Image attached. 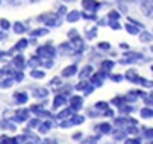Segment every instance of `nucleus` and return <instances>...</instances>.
<instances>
[{"instance_id": "nucleus-43", "label": "nucleus", "mask_w": 153, "mask_h": 144, "mask_svg": "<svg viewBox=\"0 0 153 144\" xmlns=\"http://www.w3.org/2000/svg\"><path fill=\"white\" fill-rule=\"evenodd\" d=\"M36 126H39V120H38V119H33V120H29V127H36Z\"/></svg>"}, {"instance_id": "nucleus-46", "label": "nucleus", "mask_w": 153, "mask_h": 144, "mask_svg": "<svg viewBox=\"0 0 153 144\" xmlns=\"http://www.w3.org/2000/svg\"><path fill=\"white\" fill-rule=\"evenodd\" d=\"M5 39H7V34H5V31L2 29V31H0V41H5Z\"/></svg>"}, {"instance_id": "nucleus-42", "label": "nucleus", "mask_w": 153, "mask_h": 144, "mask_svg": "<svg viewBox=\"0 0 153 144\" xmlns=\"http://www.w3.org/2000/svg\"><path fill=\"white\" fill-rule=\"evenodd\" d=\"M78 36V32H76V29H71L70 32H68V39H73V37H76Z\"/></svg>"}, {"instance_id": "nucleus-55", "label": "nucleus", "mask_w": 153, "mask_h": 144, "mask_svg": "<svg viewBox=\"0 0 153 144\" xmlns=\"http://www.w3.org/2000/svg\"><path fill=\"white\" fill-rule=\"evenodd\" d=\"M152 71H153V66H152Z\"/></svg>"}, {"instance_id": "nucleus-20", "label": "nucleus", "mask_w": 153, "mask_h": 144, "mask_svg": "<svg viewBox=\"0 0 153 144\" xmlns=\"http://www.w3.org/2000/svg\"><path fill=\"white\" fill-rule=\"evenodd\" d=\"M75 73H76V66L71 65V66H66L65 70H63V76H73Z\"/></svg>"}, {"instance_id": "nucleus-17", "label": "nucleus", "mask_w": 153, "mask_h": 144, "mask_svg": "<svg viewBox=\"0 0 153 144\" xmlns=\"http://www.w3.org/2000/svg\"><path fill=\"white\" fill-rule=\"evenodd\" d=\"M82 17H83V19H87V21H97V12L83 10V12H82Z\"/></svg>"}, {"instance_id": "nucleus-7", "label": "nucleus", "mask_w": 153, "mask_h": 144, "mask_svg": "<svg viewBox=\"0 0 153 144\" xmlns=\"http://www.w3.org/2000/svg\"><path fill=\"white\" fill-rule=\"evenodd\" d=\"M31 43V41H27V39H21L19 43H17L14 48H12L10 51H9V54H14V53H17V51H22V49H26L27 48V44Z\"/></svg>"}, {"instance_id": "nucleus-53", "label": "nucleus", "mask_w": 153, "mask_h": 144, "mask_svg": "<svg viewBox=\"0 0 153 144\" xmlns=\"http://www.w3.org/2000/svg\"><path fill=\"white\" fill-rule=\"evenodd\" d=\"M0 5H2V0H0Z\"/></svg>"}, {"instance_id": "nucleus-31", "label": "nucleus", "mask_w": 153, "mask_h": 144, "mask_svg": "<svg viewBox=\"0 0 153 144\" xmlns=\"http://www.w3.org/2000/svg\"><path fill=\"white\" fill-rule=\"evenodd\" d=\"M112 66H114V63H112V61H104V63H102V70H104V71H111Z\"/></svg>"}, {"instance_id": "nucleus-21", "label": "nucleus", "mask_w": 153, "mask_h": 144, "mask_svg": "<svg viewBox=\"0 0 153 144\" xmlns=\"http://www.w3.org/2000/svg\"><path fill=\"white\" fill-rule=\"evenodd\" d=\"M97 36V27H87L85 29V37L87 39H94Z\"/></svg>"}, {"instance_id": "nucleus-6", "label": "nucleus", "mask_w": 153, "mask_h": 144, "mask_svg": "<svg viewBox=\"0 0 153 144\" xmlns=\"http://www.w3.org/2000/svg\"><path fill=\"white\" fill-rule=\"evenodd\" d=\"M124 29H126V32L131 34V36H140V32L143 31L140 26H136V24H133V22H128V24L124 26Z\"/></svg>"}, {"instance_id": "nucleus-1", "label": "nucleus", "mask_w": 153, "mask_h": 144, "mask_svg": "<svg viewBox=\"0 0 153 144\" xmlns=\"http://www.w3.org/2000/svg\"><path fill=\"white\" fill-rule=\"evenodd\" d=\"M61 15H58V14H53V12H46V14H41V15L38 17L39 22H43L46 27H60L61 26Z\"/></svg>"}, {"instance_id": "nucleus-39", "label": "nucleus", "mask_w": 153, "mask_h": 144, "mask_svg": "<svg viewBox=\"0 0 153 144\" xmlns=\"http://www.w3.org/2000/svg\"><path fill=\"white\" fill-rule=\"evenodd\" d=\"M49 85H51V87H60V85H61V80H60V78H53V80L49 82Z\"/></svg>"}, {"instance_id": "nucleus-54", "label": "nucleus", "mask_w": 153, "mask_h": 144, "mask_svg": "<svg viewBox=\"0 0 153 144\" xmlns=\"http://www.w3.org/2000/svg\"><path fill=\"white\" fill-rule=\"evenodd\" d=\"M63 2H68V0H63Z\"/></svg>"}, {"instance_id": "nucleus-25", "label": "nucleus", "mask_w": 153, "mask_h": 144, "mask_svg": "<svg viewBox=\"0 0 153 144\" xmlns=\"http://www.w3.org/2000/svg\"><path fill=\"white\" fill-rule=\"evenodd\" d=\"M133 110H134V107L133 105H126V104H123V105L119 107L121 114H129V112H133Z\"/></svg>"}, {"instance_id": "nucleus-22", "label": "nucleus", "mask_w": 153, "mask_h": 144, "mask_svg": "<svg viewBox=\"0 0 153 144\" xmlns=\"http://www.w3.org/2000/svg\"><path fill=\"white\" fill-rule=\"evenodd\" d=\"M136 78H138V73H136L134 68H131L129 71L126 73V80H129V82H133V83H134V80H136Z\"/></svg>"}, {"instance_id": "nucleus-29", "label": "nucleus", "mask_w": 153, "mask_h": 144, "mask_svg": "<svg viewBox=\"0 0 153 144\" xmlns=\"http://www.w3.org/2000/svg\"><path fill=\"white\" fill-rule=\"evenodd\" d=\"M0 27L4 29V31H9V29L12 27V24L7 21V19H0Z\"/></svg>"}, {"instance_id": "nucleus-2", "label": "nucleus", "mask_w": 153, "mask_h": 144, "mask_svg": "<svg viewBox=\"0 0 153 144\" xmlns=\"http://www.w3.org/2000/svg\"><path fill=\"white\" fill-rule=\"evenodd\" d=\"M100 7H104V4H102V2H99V0H82V9H83V10L99 12Z\"/></svg>"}, {"instance_id": "nucleus-36", "label": "nucleus", "mask_w": 153, "mask_h": 144, "mask_svg": "<svg viewBox=\"0 0 153 144\" xmlns=\"http://www.w3.org/2000/svg\"><path fill=\"white\" fill-rule=\"evenodd\" d=\"M124 144H141V139L140 137H133V139H126Z\"/></svg>"}, {"instance_id": "nucleus-30", "label": "nucleus", "mask_w": 153, "mask_h": 144, "mask_svg": "<svg viewBox=\"0 0 153 144\" xmlns=\"http://www.w3.org/2000/svg\"><path fill=\"white\" fill-rule=\"evenodd\" d=\"M117 9H119L121 14H128V7H126V2H119V0H117Z\"/></svg>"}, {"instance_id": "nucleus-33", "label": "nucleus", "mask_w": 153, "mask_h": 144, "mask_svg": "<svg viewBox=\"0 0 153 144\" xmlns=\"http://www.w3.org/2000/svg\"><path fill=\"white\" fill-rule=\"evenodd\" d=\"M143 100L146 102V105L153 107V95H143Z\"/></svg>"}, {"instance_id": "nucleus-15", "label": "nucleus", "mask_w": 153, "mask_h": 144, "mask_svg": "<svg viewBox=\"0 0 153 144\" xmlns=\"http://www.w3.org/2000/svg\"><path fill=\"white\" fill-rule=\"evenodd\" d=\"M141 117L143 119H152L153 117V107H145V109H141Z\"/></svg>"}, {"instance_id": "nucleus-10", "label": "nucleus", "mask_w": 153, "mask_h": 144, "mask_svg": "<svg viewBox=\"0 0 153 144\" xmlns=\"http://www.w3.org/2000/svg\"><path fill=\"white\" fill-rule=\"evenodd\" d=\"M70 104H71V110L73 112L80 110V109H82V97H71Z\"/></svg>"}, {"instance_id": "nucleus-37", "label": "nucleus", "mask_w": 153, "mask_h": 144, "mask_svg": "<svg viewBox=\"0 0 153 144\" xmlns=\"http://www.w3.org/2000/svg\"><path fill=\"white\" fill-rule=\"evenodd\" d=\"M31 76H33V78H43L44 73L43 71H38V70H34V71H31Z\"/></svg>"}, {"instance_id": "nucleus-27", "label": "nucleus", "mask_w": 153, "mask_h": 144, "mask_svg": "<svg viewBox=\"0 0 153 144\" xmlns=\"http://www.w3.org/2000/svg\"><path fill=\"white\" fill-rule=\"evenodd\" d=\"M29 117V112L27 110H19L16 115V120H24V119H27Z\"/></svg>"}, {"instance_id": "nucleus-41", "label": "nucleus", "mask_w": 153, "mask_h": 144, "mask_svg": "<svg viewBox=\"0 0 153 144\" xmlns=\"http://www.w3.org/2000/svg\"><path fill=\"white\" fill-rule=\"evenodd\" d=\"M70 115H71V112H70V110H63L58 117H60V119H66V117H70Z\"/></svg>"}, {"instance_id": "nucleus-49", "label": "nucleus", "mask_w": 153, "mask_h": 144, "mask_svg": "<svg viewBox=\"0 0 153 144\" xmlns=\"http://www.w3.org/2000/svg\"><path fill=\"white\" fill-rule=\"evenodd\" d=\"M82 137V134L80 132H76V134H73V139H76V141H78V139Z\"/></svg>"}, {"instance_id": "nucleus-48", "label": "nucleus", "mask_w": 153, "mask_h": 144, "mask_svg": "<svg viewBox=\"0 0 153 144\" xmlns=\"http://www.w3.org/2000/svg\"><path fill=\"white\" fill-rule=\"evenodd\" d=\"M7 54H9V53H0V61H4V60H5Z\"/></svg>"}, {"instance_id": "nucleus-18", "label": "nucleus", "mask_w": 153, "mask_h": 144, "mask_svg": "<svg viewBox=\"0 0 153 144\" xmlns=\"http://www.w3.org/2000/svg\"><path fill=\"white\" fill-rule=\"evenodd\" d=\"M16 83V78H5V80H2V83H0V88H9V87H12V85Z\"/></svg>"}, {"instance_id": "nucleus-38", "label": "nucleus", "mask_w": 153, "mask_h": 144, "mask_svg": "<svg viewBox=\"0 0 153 144\" xmlns=\"http://www.w3.org/2000/svg\"><path fill=\"white\" fill-rule=\"evenodd\" d=\"M46 95H48V92H46L44 88H41V90H36V97H41V98H44Z\"/></svg>"}, {"instance_id": "nucleus-32", "label": "nucleus", "mask_w": 153, "mask_h": 144, "mask_svg": "<svg viewBox=\"0 0 153 144\" xmlns=\"http://www.w3.org/2000/svg\"><path fill=\"white\" fill-rule=\"evenodd\" d=\"M0 144H17L16 139H10V137H2L0 139Z\"/></svg>"}, {"instance_id": "nucleus-4", "label": "nucleus", "mask_w": 153, "mask_h": 144, "mask_svg": "<svg viewBox=\"0 0 153 144\" xmlns=\"http://www.w3.org/2000/svg\"><path fill=\"white\" fill-rule=\"evenodd\" d=\"M140 9H141L143 15L145 17H153V0H141V4H140Z\"/></svg>"}, {"instance_id": "nucleus-9", "label": "nucleus", "mask_w": 153, "mask_h": 144, "mask_svg": "<svg viewBox=\"0 0 153 144\" xmlns=\"http://www.w3.org/2000/svg\"><path fill=\"white\" fill-rule=\"evenodd\" d=\"M65 17H66V21H68V22H76V21H80V17H82V12H78V10H70Z\"/></svg>"}, {"instance_id": "nucleus-24", "label": "nucleus", "mask_w": 153, "mask_h": 144, "mask_svg": "<svg viewBox=\"0 0 153 144\" xmlns=\"http://www.w3.org/2000/svg\"><path fill=\"white\" fill-rule=\"evenodd\" d=\"M51 126H53V124H51V120H46V122H44V124H41V126H39V132H41V134L48 132V131H49V127H51Z\"/></svg>"}, {"instance_id": "nucleus-19", "label": "nucleus", "mask_w": 153, "mask_h": 144, "mask_svg": "<svg viewBox=\"0 0 153 144\" xmlns=\"http://www.w3.org/2000/svg\"><path fill=\"white\" fill-rule=\"evenodd\" d=\"M46 34H48V29H46V27H39V29L31 31V36H33V37H38V36H46Z\"/></svg>"}, {"instance_id": "nucleus-26", "label": "nucleus", "mask_w": 153, "mask_h": 144, "mask_svg": "<svg viewBox=\"0 0 153 144\" xmlns=\"http://www.w3.org/2000/svg\"><path fill=\"white\" fill-rule=\"evenodd\" d=\"M92 71H94V68H92V66H85L82 71H80V78H87L88 75H92Z\"/></svg>"}, {"instance_id": "nucleus-14", "label": "nucleus", "mask_w": 153, "mask_h": 144, "mask_svg": "<svg viewBox=\"0 0 153 144\" xmlns=\"http://www.w3.org/2000/svg\"><path fill=\"white\" fill-rule=\"evenodd\" d=\"M76 90H83V92H85V95H88L90 93V92H92V87H90V85L87 83V82H80V83L76 85Z\"/></svg>"}, {"instance_id": "nucleus-5", "label": "nucleus", "mask_w": 153, "mask_h": 144, "mask_svg": "<svg viewBox=\"0 0 153 144\" xmlns=\"http://www.w3.org/2000/svg\"><path fill=\"white\" fill-rule=\"evenodd\" d=\"M56 53V49L51 46V43H48V44L41 46V48H38V54L41 56V58H44V56H48V58H53Z\"/></svg>"}, {"instance_id": "nucleus-40", "label": "nucleus", "mask_w": 153, "mask_h": 144, "mask_svg": "<svg viewBox=\"0 0 153 144\" xmlns=\"http://www.w3.org/2000/svg\"><path fill=\"white\" fill-rule=\"evenodd\" d=\"M56 14H58V15H66V14H68V12H66V7H58V12H56Z\"/></svg>"}, {"instance_id": "nucleus-23", "label": "nucleus", "mask_w": 153, "mask_h": 144, "mask_svg": "<svg viewBox=\"0 0 153 144\" xmlns=\"http://www.w3.org/2000/svg\"><path fill=\"white\" fill-rule=\"evenodd\" d=\"M14 100H16V104H26V102H27V95L26 93H16Z\"/></svg>"}, {"instance_id": "nucleus-56", "label": "nucleus", "mask_w": 153, "mask_h": 144, "mask_svg": "<svg viewBox=\"0 0 153 144\" xmlns=\"http://www.w3.org/2000/svg\"><path fill=\"white\" fill-rule=\"evenodd\" d=\"M10 2H14V0H10Z\"/></svg>"}, {"instance_id": "nucleus-57", "label": "nucleus", "mask_w": 153, "mask_h": 144, "mask_svg": "<svg viewBox=\"0 0 153 144\" xmlns=\"http://www.w3.org/2000/svg\"><path fill=\"white\" fill-rule=\"evenodd\" d=\"M152 32H153V31H152Z\"/></svg>"}, {"instance_id": "nucleus-11", "label": "nucleus", "mask_w": 153, "mask_h": 144, "mask_svg": "<svg viewBox=\"0 0 153 144\" xmlns=\"http://www.w3.org/2000/svg\"><path fill=\"white\" fill-rule=\"evenodd\" d=\"M14 66L17 68V70H22V68L26 66V61H24V56L22 54H17V56H14Z\"/></svg>"}, {"instance_id": "nucleus-44", "label": "nucleus", "mask_w": 153, "mask_h": 144, "mask_svg": "<svg viewBox=\"0 0 153 144\" xmlns=\"http://www.w3.org/2000/svg\"><path fill=\"white\" fill-rule=\"evenodd\" d=\"M99 48H100V49H109L111 44H109V43H100V44H99Z\"/></svg>"}, {"instance_id": "nucleus-34", "label": "nucleus", "mask_w": 153, "mask_h": 144, "mask_svg": "<svg viewBox=\"0 0 153 144\" xmlns=\"http://www.w3.org/2000/svg\"><path fill=\"white\" fill-rule=\"evenodd\" d=\"M143 134H145V137H148V139H153V129H148V127H145V129H143Z\"/></svg>"}, {"instance_id": "nucleus-3", "label": "nucleus", "mask_w": 153, "mask_h": 144, "mask_svg": "<svg viewBox=\"0 0 153 144\" xmlns=\"http://www.w3.org/2000/svg\"><path fill=\"white\" fill-rule=\"evenodd\" d=\"M70 46H71V51H73V54H80L83 51V41H82V37L80 36H76V37H73V39H70Z\"/></svg>"}, {"instance_id": "nucleus-52", "label": "nucleus", "mask_w": 153, "mask_h": 144, "mask_svg": "<svg viewBox=\"0 0 153 144\" xmlns=\"http://www.w3.org/2000/svg\"><path fill=\"white\" fill-rule=\"evenodd\" d=\"M24 144H33V143H24Z\"/></svg>"}, {"instance_id": "nucleus-50", "label": "nucleus", "mask_w": 153, "mask_h": 144, "mask_svg": "<svg viewBox=\"0 0 153 144\" xmlns=\"http://www.w3.org/2000/svg\"><path fill=\"white\" fill-rule=\"evenodd\" d=\"M119 2H126V4H131V2H136V0H119Z\"/></svg>"}, {"instance_id": "nucleus-12", "label": "nucleus", "mask_w": 153, "mask_h": 144, "mask_svg": "<svg viewBox=\"0 0 153 144\" xmlns=\"http://www.w3.org/2000/svg\"><path fill=\"white\" fill-rule=\"evenodd\" d=\"M12 29H14V32H16V34H24V32H27V27H26V24H24V22H14Z\"/></svg>"}, {"instance_id": "nucleus-28", "label": "nucleus", "mask_w": 153, "mask_h": 144, "mask_svg": "<svg viewBox=\"0 0 153 144\" xmlns=\"http://www.w3.org/2000/svg\"><path fill=\"white\" fill-rule=\"evenodd\" d=\"M99 131H100V132H104V134H109L111 131H112V127H111L109 124H100V126H99Z\"/></svg>"}, {"instance_id": "nucleus-8", "label": "nucleus", "mask_w": 153, "mask_h": 144, "mask_svg": "<svg viewBox=\"0 0 153 144\" xmlns=\"http://www.w3.org/2000/svg\"><path fill=\"white\" fill-rule=\"evenodd\" d=\"M66 102H68V98H66L63 93H58L55 97V100H53V109H58V107H61V105H65Z\"/></svg>"}, {"instance_id": "nucleus-45", "label": "nucleus", "mask_w": 153, "mask_h": 144, "mask_svg": "<svg viewBox=\"0 0 153 144\" xmlns=\"http://www.w3.org/2000/svg\"><path fill=\"white\" fill-rule=\"evenodd\" d=\"M95 107H97V109H107V107H109V105H107L105 102H99V104H97V105H95Z\"/></svg>"}, {"instance_id": "nucleus-47", "label": "nucleus", "mask_w": 153, "mask_h": 144, "mask_svg": "<svg viewBox=\"0 0 153 144\" xmlns=\"http://www.w3.org/2000/svg\"><path fill=\"white\" fill-rule=\"evenodd\" d=\"M112 80H114V82H121V80H123V76H121V75H112Z\"/></svg>"}, {"instance_id": "nucleus-16", "label": "nucleus", "mask_w": 153, "mask_h": 144, "mask_svg": "<svg viewBox=\"0 0 153 144\" xmlns=\"http://www.w3.org/2000/svg\"><path fill=\"white\" fill-rule=\"evenodd\" d=\"M121 15H123V14H121L119 10H109L107 12V19H109V21H119Z\"/></svg>"}, {"instance_id": "nucleus-13", "label": "nucleus", "mask_w": 153, "mask_h": 144, "mask_svg": "<svg viewBox=\"0 0 153 144\" xmlns=\"http://www.w3.org/2000/svg\"><path fill=\"white\" fill-rule=\"evenodd\" d=\"M138 37H140L141 43H150V41H153V32H150V31H141Z\"/></svg>"}, {"instance_id": "nucleus-35", "label": "nucleus", "mask_w": 153, "mask_h": 144, "mask_svg": "<svg viewBox=\"0 0 153 144\" xmlns=\"http://www.w3.org/2000/svg\"><path fill=\"white\" fill-rule=\"evenodd\" d=\"M109 27L114 29V31H117V29H121V24L117 22V21H109Z\"/></svg>"}, {"instance_id": "nucleus-51", "label": "nucleus", "mask_w": 153, "mask_h": 144, "mask_svg": "<svg viewBox=\"0 0 153 144\" xmlns=\"http://www.w3.org/2000/svg\"><path fill=\"white\" fill-rule=\"evenodd\" d=\"M150 51H152V53H153V46H150Z\"/></svg>"}]
</instances>
